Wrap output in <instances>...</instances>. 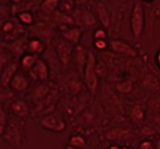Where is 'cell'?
Returning a JSON list of instances; mask_svg holds the SVG:
<instances>
[{"instance_id":"obj_33","label":"cell","mask_w":160,"mask_h":149,"mask_svg":"<svg viewBox=\"0 0 160 149\" xmlns=\"http://www.w3.org/2000/svg\"><path fill=\"white\" fill-rule=\"evenodd\" d=\"M67 149H80V148H78V147H71V146H68V147H67Z\"/></svg>"},{"instance_id":"obj_21","label":"cell","mask_w":160,"mask_h":149,"mask_svg":"<svg viewBox=\"0 0 160 149\" xmlns=\"http://www.w3.org/2000/svg\"><path fill=\"white\" fill-rule=\"evenodd\" d=\"M8 124V115H7V112L4 110L3 106H1V109H0V133H1V136L4 135Z\"/></svg>"},{"instance_id":"obj_27","label":"cell","mask_w":160,"mask_h":149,"mask_svg":"<svg viewBox=\"0 0 160 149\" xmlns=\"http://www.w3.org/2000/svg\"><path fill=\"white\" fill-rule=\"evenodd\" d=\"M95 41L99 40H106L107 39V32L103 29H97L94 33Z\"/></svg>"},{"instance_id":"obj_17","label":"cell","mask_w":160,"mask_h":149,"mask_svg":"<svg viewBox=\"0 0 160 149\" xmlns=\"http://www.w3.org/2000/svg\"><path fill=\"white\" fill-rule=\"evenodd\" d=\"M115 88L117 89V91L122 93H130L133 89V85L130 80H125L117 83L115 85Z\"/></svg>"},{"instance_id":"obj_23","label":"cell","mask_w":160,"mask_h":149,"mask_svg":"<svg viewBox=\"0 0 160 149\" xmlns=\"http://www.w3.org/2000/svg\"><path fill=\"white\" fill-rule=\"evenodd\" d=\"M55 18L57 19V21L64 22V23H73L74 22L71 17H69L68 14L63 13L62 11H59V10L55 12Z\"/></svg>"},{"instance_id":"obj_10","label":"cell","mask_w":160,"mask_h":149,"mask_svg":"<svg viewBox=\"0 0 160 149\" xmlns=\"http://www.w3.org/2000/svg\"><path fill=\"white\" fill-rule=\"evenodd\" d=\"M11 111L15 117L19 119L24 118L29 113V107L27 103L22 100H16L11 104Z\"/></svg>"},{"instance_id":"obj_14","label":"cell","mask_w":160,"mask_h":149,"mask_svg":"<svg viewBox=\"0 0 160 149\" xmlns=\"http://www.w3.org/2000/svg\"><path fill=\"white\" fill-rule=\"evenodd\" d=\"M44 49H45L44 43L39 39H32L27 43V51L31 54L39 56L43 52Z\"/></svg>"},{"instance_id":"obj_31","label":"cell","mask_w":160,"mask_h":149,"mask_svg":"<svg viewBox=\"0 0 160 149\" xmlns=\"http://www.w3.org/2000/svg\"><path fill=\"white\" fill-rule=\"evenodd\" d=\"M156 60H157V64H158V66L159 67V68H160V50H158V52L157 53Z\"/></svg>"},{"instance_id":"obj_13","label":"cell","mask_w":160,"mask_h":149,"mask_svg":"<svg viewBox=\"0 0 160 149\" xmlns=\"http://www.w3.org/2000/svg\"><path fill=\"white\" fill-rule=\"evenodd\" d=\"M38 58L39 57L37 55L31 54V53H26V54L22 55L21 60H20V67H21L22 71L29 73L32 70V68L34 67V65L36 64Z\"/></svg>"},{"instance_id":"obj_18","label":"cell","mask_w":160,"mask_h":149,"mask_svg":"<svg viewBox=\"0 0 160 149\" xmlns=\"http://www.w3.org/2000/svg\"><path fill=\"white\" fill-rule=\"evenodd\" d=\"M58 6H59V1L58 0H47L42 3V8L46 13H52V12H56L55 10L57 9V7H58Z\"/></svg>"},{"instance_id":"obj_20","label":"cell","mask_w":160,"mask_h":149,"mask_svg":"<svg viewBox=\"0 0 160 149\" xmlns=\"http://www.w3.org/2000/svg\"><path fill=\"white\" fill-rule=\"evenodd\" d=\"M17 17L19 21L26 25H30L33 22V15L32 13H30L29 11H23V12L19 13Z\"/></svg>"},{"instance_id":"obj_28","label":"cell","mask_w":160,"mask_h":149,"mask_svg":"<svg viewBox=\"0 0 160 149\" xmlns=\"http://www.w3.org/2000/svg\"><path fill=\"white\" fill-rule=\"evenodd\" d=\"M15 28V23L11 21L5 22L2 25V31L6 33H9L11 32Z\"/></svg>"},{"instance_id":"obj_22","label":"cell","mask_w":160,"mask_h":149,"mask_svg":"<svg viewBox=\"0 0 160 149\" xmlns=\"http://www.w3.org/2000/svg\"><path fill=\"white\" fill-rule=\"evenodd\" d=\"M131 117L136 121H141L144 118V110L140 105H135L131 111Z\"/></svg>"},{"instance_id":"obj_3","label":"cell","mask_w":160,"mask_h":149,"mask_svg":"<svg viewBox=\"0 0 160 149\" xmlns=\"http://www.w3.org/2000/svg\"><path fill=\"white\" fill-rule=\"evenodd\" d=\"M96 57L92 51H88V61L84 69V80L88 90L92 93H95L98 86V77L96 72Z\"/></svg>"},{"instance_id":"obj_34","label":"cell","mask_w":160,"mask_h":149,"mask_svg":"<svg viewBox=\"0 0 160 149\" xmlns=\"http://www.w3.org/2000/svg\"><path fill=\"white\" fill-rule=\"evenodd\" d=\"M158 149H160V139H159V142H158Z\"/></svg>"},{"instance_id":"obj_5","label":"cell","mask_w":160,"mask_h":149,"mask_svg":"<svg viewBox=\"0 0 160 149\" xmlns=\"http://www.w3.org/2000/svg\"><path fill=\"white\" fill-rule=\"evenodd\" d=\"M109 46L114 52L119 54H124L131 57H137L138 55L137 50L131 44L127 43L122 40H113L109 43Z\"/></svg>"},{"instance_id":"obj_35","label":"cell","mask_w":160,"mask_h":149,"mask_svg":"<svg viewBox=\"0 0 160 149\" xmlns=\"http://www.w3.org/2000/svg\"><path fill=\"white\" fill-rule=\"evenodd\" d=\"M122 149H129V148H128V147H122Z\"/></svg>"},{"instance_id":"obj_36","label":"cell","mask_w":160,"mask_h":149,"mask_svg":"<svg viewBox=\"0 0 160 149\" xmlns=\"http://www.w3.org/2000/svg\"><path fill=\"white\" fill-rule=\"evenodd\" d=\"M101 149H104V148H101Z\"/></svg>"},{"instance_id":"obj_30","label":"cell","mask_w":160,"mask_h":149,"mask_svg":"<svg viewBox=\"0 0 160 149\" xmlns=\"http://www.w3.org/2000/svg\"><path fill=\"white\" fill-rule=\"evenodd\" d=\"M62 4H64L63 6H61V5H59L58 7H59V11H61V10H63V12H67V11H70L71 9H72V7L74 5H72L73 2L72 1H63L62 2Z\"/></svg>"},{"instance_id":"obj_6","label":"cell","mask_w":160,"mask_h":149,"mask_svg":"<svg viewBox=\"0 0 160 149\" xmlns=\"http://www.w3.org/2000/svg\"><path fill=\"white\" fill-rule=\"evenodd\" d=\"M57 52L59 60L63 65L69 63L73 53V46L70 42L66 41L65 39L59 40L57 43Z\"/></svg>"},{"instance_id":"obj_2","label":"cell","mask_w":160,"mask_h":149,"mask_svg":"<svg viewBox=\"0 0 160 149\" xmlns=\"http://www.w3.org/2000/svg\"><path fill=\"white\" fill-rule=\"evenodd\" d=\"M23 133V122L19 118L14 117L8 121V124L5 130L3 138L12 146L19 147L22 144Z\"/></svg>"},{"instance_id":"obj_24","label":"cell","mask_w":160,"mask_h":149,"mask_svg":"<svg viewBox=\"0 0 160 149\" xmlns=\"http://www.w3.org/2000/svg\"><path fill=\"white\" fill-rule=\"evenodd\" d=\"M129 132L128 131H124V130H114V131H112L107 134V137L111 139V140H115V139H120V138H122L124 136H127Z\"/></svg>"},{"instance_id":"obj_11","label":"cell","mask_w":160,"mask_h":149,"mask_svg":"<svg viewBox=\"0 0 160 149\" xmlns=\"http://www.w3.org/2000/svg\"><path fill=\"white\" fill-rule=\"evenodd\" d=\"M88 51L82 46H78L76 48V61L80 74L84 73V69L88 61Z\"/></svg>"},{"instance_id":"obj_9","label":"cell","mask_w":160,"mask_h":149,"mask_svg":"<svg viewBox=\"0 0 160 149\" xmlns=\"http://www.w3.org/2000/svg\"><path fill=\"white\" fill-rule=\"evenodd\" d=\"M30 79L22 72H19L15 75L10 83V87L16 92H24L29 87Z\"/></svg>"},{"instance_id":"obj_26","label":"cell","mask_w":160,"mask_h":149,"mask_svg":"<svg viewBox=\"0 0 160 149\" xmlns=\"http://www.w3.org/2000/svg\"><path fill=\"white\" fill-rule=\"evenodd\" d=\"M152 12L153 16L155 18H160V1H153L152 3Z\"/></svg>"},{"instance_id":"obj_15","label":"cell","mask_w":160,"mask_h":149,"mask_svg":"<svg viewBox=\"0 0 160 149\" xmlns=\"http://www.w3.org/2000/svg\"><path fill=\"white\" fill-rule=\"evenodd\" d=\"M97 13H98V16H99V20L102 24V26L104 28H109L111 25V18H110L108 10L104 4H102L101 2L98 4Z\"/></svg>"},{"instance_id":"obj_7","label":"cell","mask_w":160,"mask_h":149,"mask_svg":"<svg viewBox=\"0 0 160 149\" xmlns=\"http://www.w3.org/2000/svg\"><path fill=\"white\" fill-rule=\"evenodd\" d=\"M31 78L36 81H44L49 77V67L47 63L42 58H38L36 64L29 72Z\"/></svg>"},{"instance_id":"obj_32","label":"cell","mask_w":160,"mask_h":149,"mask_svg":"<svg viewBox=\"0 0 160 149\" xmlns=\"http://www.w3.org/2000/svg\"><path fill=\"white\" fill-rule=\"evenodd\" d=\"M109 149H121L118 146H116V145H112V146H111L109 147Z\"/></svg>"},{"instance_id":"obj_1","label":"cell","mask_w":160,"mask_h":149,"mask_svg":"<svg viewBox=\"0 0 160 149\" xmlns=\"http://www.w3.org/2000/svg\"><path fill=\"white\" fill-rule=\"evenodd\" d=\"M130 21L132 36L135 39L140 38L145 26V9L141 1H136L134 3L131 9Z\"/></svg>"},{"instance_id":"obj_12","label":"cell","mask_w":160,"mask_h":149,"mask_svg":"<svg viewBox=\"0 0 160 149\" xmlns=\"http://www.w3.org/2000/svg\"><path fill=\"white\" fill-rule=\"evenodd\" d=\"M62 35H63V39H65L66 41H68L72 45L78 44L82 37V31L79 27H72L64 31Z\"/></svg>"},{"instance_id":"obj_8","label":"cell","mask_w":160,"mask_h":149,"mask_svg":"<svg viewBox=\"0 0 160 149\" xmlns=\"http://www.w3.org/2000/svg\"><path fill=\"white\" fill-rule=\"evenodd\" d=\"M18 67H19V65L15 61L10 62L8 66L4 67L1 74V86L2 87H7L8 85H10L12 79L18 73Z\"/></svg>"},{"instance_id":"obj_19","label":"cell","mask_w":160,"mask_h":149,"mask_svg":"<svg viewBox=\"0 0 160 149\" xmlns=\"http://www.w3.org/2000/svg\"><path fill=\"white\" fill-rule=\"evenodd\" d=\"M69 146L78 147V148H83L86 146V139L79 135H74L69 138Z\"/></svg>"},{"instance_id":"obj_29","label":"cell","mask_w":160,"mask_h":149,"mask_svg":"<svg viewBox=\"0 0 160 149\" xmlns=\"http://www.w3.org/2000/svg\"><path fill=\"white\" fill-rule=\"evenodd\" d=\"M94 46L98 50H104L105 49H107L108 43L106 42V40H99V41H95Z\"/></svg>"},{"instance_id":"obj_16","label":"cell","mask_w":160,"mask_h":149,"mask_svg":"<svg viewBox=\"0 0 160 149\" xmlns=\"http://www.w3.org/2000/svg\"><path fill=\"white\" fill-rule=\"evenodd\" d=\"M79 21L86 27H91L95 24L96 19L91 11H89L88 9H84L81 11L79 14Z\"/></svg>"},{"instance_id":"obj_4","label":"cell","mask_w":160,"mask_h":149,"mask_svg":"<svg viewBox=\"0 0 160 149\" xmlns=\"http://www.w3.org/2000/svg\"><path fill=\"white\" fill-rule=\"evenodd\" d=\"M41 125L46 130L54 133H61L67 128V123L63 118L55 113L44 115L41 119Z\"/></svg>"},{"instance_id":"obj_25","label":"cell","mask_w":160,"mask_h":149,"mask_svg":"<svg viewBox=\"0 0 160 149\" xmlns=\"http://www.w3.org/2000/svg\"><path fill=\"white\" fill-rule=\"evenodd\" d=\"M48 91H49V88L46 85H40L39 87H37L36 90H35V97H36L35 99H42L43 97L46 96Z\"/></svg>"}]
</instances>
